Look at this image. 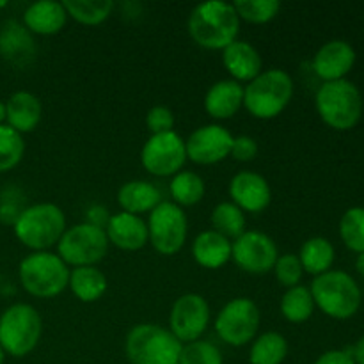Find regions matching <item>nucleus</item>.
Masks as SVG:
<instances>
[{
  "label": "nucleus",
  "mask_w": 364,
  "mask_h": 364,
  "mask_svg": "<svg viewBox=\"0 0 364 364\" xmlns=\"http://www.w3.org/2000/svg\"><path fill=\"white\" fill-rule=\"evenodd\" d=\"M240 18L233 4L208 0L198 4L188 16V34L206 50H224L238 39Z\"/></svg>",
  "instance_id": "f257e3e1"
},
{
  "label": "nucleus",
  "mask_w": 364,
  "mask_h": 364,
  "mask_svg": "<svg viewBox=\"0 0 364 364\" xmlns=\"http://www.w3.org/2000/svg\"><path fill=\"white\" fill-rule=\"evenodd\" d=\"M294 78L288 71L270 68L244 87V107L258 119H274L294 98Z\"/></svg>",
  "instance_id": "f03ea898"
},
{
  "label": "nucleus",
  "mask_w": 364,
  "mask_h": 364,
  "mask_svg": "<svg viewBox=\"0 0 364 364\" xmlns=\"http://www.w3.org/2000/svg\"><path fill=\"white\" fill-rule=\"evenodd\" d=\"M13 231L14 237L25 247L32 249V252L50 251L66 231V215L53 203H36L25 206L13 224Z\"/></svg>",
  "instance_id": "7ed1b4c3"
},
{
  "label": "nucleus",
  "mask_w": 364,
  "mask_h": 364,
  "mask_svg": "<svg viewBox=\"0 0 364 364\" xmlns=\"http://www.w3.org/2000/svg\"><path fill=\"white\" fill-rule=\"evenodd\" d=\"M70 270L57 252L38 251L21 259L18 277L28 295L38 299H53L68 288Z\"/></svg>",
  "instance_id": "20e7f679"
},
{
  "label": "nucleus",
  "mask_w": 364,
  "mask_h": 364,
  "mask_svg": "<svg viewBox=\"0 0 364 364\" xmlns=\"http://www.w3.org/2000/svg\"><path fill=\"white\" fill-rule=\"evenodd\" d=\"M183 343L159 323H139L128 333L124 352L130 364H178Z\"/></svg>",
  "instance_id": "39448f33"
},
{
  "label": "nucleus",
  "mask_w": 364,
  "mask_h": 364,
  "mask_svg": "<svg viewBox=\"0 0 364 364\" xmlns=\"http://www.w3.org/2000/svg\"><path fill=\"white\" fill-rule=\"evenodd\" d=\"M309 291L316 308L336 320H348L361 306V290L350 274L329 270L313 279Z\"/></svg>",
  "instance_id": "423d86ee"
},
{
  "label": "nucleus",
  "mask_w": 364,
  "mask_h": 364,
  "mask_svg": "<svg viewBox=\"0 0 364 364\" xmlns=\"http://www.w3.org/2000/svg\"><path fill=\"white\" fill-rule=\"evenodd\" d=\"M43 320L34 306L16 302L0 315V347L6 355L25 358L41 341Z\"/></svg>",
  "instance_id": "0eeeda50"
},
{
  "label": "nucleus",
  "mask_w": 364,
  "mask_h": 364,
  "mask_svg": "<svg viewBox=\"0 0 364 364\" xmlns=\"http://www.w3.org/2000/svg\"><path fill=\"white\" fill-rule=\"evenodd\" d=\"M316 110L326 124L334 130H350L363 116V98L350 80L323 82L316 91Z\"/></svg>",
  "instance_id": "6e6552de"
},
{
  "label": "nucleus",
  "mask_w": 364,
  "mask_h": 364,
  "mask_svg": "<svg viewBox=\"0 0 364 364\" xmlns=\"http://www.w3.org/2000/svg\"><path fill=\"white\" fill-rule=\"evenodd\" d=\"M109 238L103 228L89 223L66 228L57 244V255L71 269L77 267H96L109 251Z\"/></svg>",
  "instance_id": "1a4fd4ad"
},
{
  "label": "nucleus",
  "mask_w": 364,
  "mask_h": 364,
  "mask_svg": "<svg viewBox=\"0 0 364 364\" xmlns=\"http://www.w3.org/2000/svg\"><path fill=\"white\" fill-rule=\"evenodd\" d=\"M148 244L153 245L159 255L173 256L187 242L188 220L183 208L173 201H162L148 219Z\"/></svg>",
  "instance_id": "9d476101"
},
{
  "label": "nucleus",
  "mask_w": 364,
  "mask_h": 364,
  "mask_svg": "<svg viewBox=\"0 0 364 364\" xmlns=\"http://www.w3.org/2000/svg\"><path fill=\"white\" fill-rule=\"evenodd\" d=\"M262 315L256 302L249 297L231 299L215 318V331L220 340L231 347L251 343L259 329Z\"/></svg>",
  "instance_id": "9b49d317"
},
{
  "label": "nucleus",
  "mask_w": 364,
  "mask_h": 364,
  "mask_svg": "<svg viewBox=\"0 0 364 364\" xmlns=\"http://www.w3.org/2000/svg\"><path fill=\"white\" fill-rule=\"evenodd\" d=\"M187 162L185 141L176 132L149 135L141 149V164L153 176H174Z\"/></svg>",
  "instance_id": "f8f14e48"
},
{
  "label": "nucleus",
  "mask_w": 364,
  "mask_h": 364,
  "mask_svg": "<svg viewBox=\"0 0 364 364\" xmlns=\"http://www.w3.org/2000/svg\"><path fill=\"white\" fill-rule=\"evenodd\" d=\"M279 258V251L272 237L263 231H245L231 242V259L247 274L262 276L270 272Z\"/></svg>",
  "instance_id": "ddd939ff"
},
{
  "label": "nucleus",
  "mask_w": 364,
  "mask_h": 364,
  "mask_svg": "<svg viewBox=\"0 0 364 364\" xmlns=\"http://www.w3.org/2000/svg\"><path fill=\"white\" fill-rule=\"evenodd\" d=\"M210 304L203 295L185 294L174 301L169 315L171 333L180 343H192L205 334L210 323Z\"/></svg>",
  "instance_id": "4468645a"
},
{
  "label": "nucleus",
  "mask_w": 364,
  "mask_h": 364,
  "mask_svg": "<svg viewBox=\"0 0 364 364\" xmlns=\"http://www.w3.org/2000/svg\"><path fill=\"white\" fill-rule=\"evenodd\" d=\"M233 135L220 124H203L196 128L185 141L187 160L199 166H212L223 162L231 155Z\"/></svg>",
  "instance_id": "2eb2a0df"
},
{
  "label": "nucleus",
  "mask_w": 364,
  "mask_h": 364,
  "mask_svg": "<svg viewBox=\"0 0 364 364\" xmlns=\"http://www.w3.org/2000/svg\"><path fill=\"white\" fill-rule=\"evenodd\" d=\"M230 196L242 210L249 213H259L269 208L272 201V191L265 176L255 171H240L230 181Z\"/></svg>",
  "instance_id": "dca6fc26"
},
{
  "label": "nucleus",
  "mask_w": 364,
  "mask_h": 364,
  "mask_svg": "<svg viewBox=\"0 0 364 364\" xmlns=\"http://www.w3.org/2000/svg\"><path fill=\"white\" fill-rule=\"evenodd\" d=\"M355 64V50L343 39H333L318 48L313 57V71L323 82L343 80Z\"/></svg>",
  "instance_id": "f3484780"
},
{
  "label": "nucleus",
  "mask_w": 364,
  "mask_h": 364,
  "mask_svg": "<svg viewBox=\"0 0 364 364\" xmlns=\"http://www.w3.org/2000/svg\"><path fill=\"white\" fill-rule=\"evenodd\" d=\"M105 233L110 244L123 251H139L149 242L146 220L141 215L127 212H117L110 215Z\"/></svg>",
  "instance_id": "a211bd4d"
},
{
  "label": "nucleus",
  "mask_w": 364,
  "mask_h": 364,
  "mask_svg": "<svg viewBox=\"0 0 364 364\" xmlns=\"http://www.w3.org/2000/svg\"><path fill=\"white\" fill-rule=\"evenodd\" d=\"M244 107V85L233 78L217 80L205 95V110L213 119H231Z\"/></svg>",
  "instance_id": "6ab92c4d"
},
{
  "label": "nucleus",
  "mask_w": 364,
  "mask_h": 364,
  "mask_svg": "<svg viewBox=\"0 0 364 364\" xmlns=\"http://www.w3.org/2000/svg\"><path fill=\"white\" fill-rule=\"evenodd\" d=\"M43 117L41 100L31 91H16L6 102V124L18 134H31Z\"/></svg>",
  "instance_id": "aec40b11"
},
{
  "label": "nucleus",
  "mask_w": 364,
  "mask_h": 364,
  "mask_svg": "<svg viewBox=\"0 0 364 364\" xmlns=\"http://www.w3.org/2000/svg\"><path fill=\"white\" fill-rule=\"evenodd\" d=\"M223 64L233 80L247 84L263 71V59L259 52L251 43L242 39H237L223 50Z\"/></svg>",
  "instance_id": "412c9836"
},
{
  "label": "nucleus",
  "mask_w": 364,
  "mask_h": 364,
  "mask_svg": "<svg viewBox=\"0 0 364 364\" xmlns=\"http://www.w3.org/2000/svg\"><path fill=\"white\" fill-rule=\"evenodd\" d=\"M68 21L66 7L63 2L55 0H39L32 2L25 9L23 21L21 23L27 27L31 34L39 36H52L57 34L64 28Z\"/></svg>",
  "instance_id": "4be33fe9"
},
{
  "label": "nucleus",
  "mask_w": 364,
  "mask_h": 364,
  "mask_svg": "<svg viewBox=\"0 0 364 364\" xmlns=\"http://www.w3.org/2000/svg\"><path fill=\"white\" fill-rule=\"evenodd\" d=\"M117 203L121 212L141 215V213H151L162 203V194L151 181L130 180L121 185L117 191Z\"/></svg>",
  "instance_id": "5701e85b"
},
{
  "label": "nucleus",
  "mask_w": 364,
  "mask_h": 364,
  "mask_svg": "<svg viewBox=\"0 0 364 364\" xmlns=\"http://www.w3.org/2000/svg\"><path fill=\"white\" fill-rule=\"evenodd\" d=\"M34 38L23 23L7 20L0 28V55L13 64H25L34 57Z\"/></svg>",
  "instance_id": "b1692460"
},
{
  "label": "nucleus",
  "mask_w": 364,
  "mask_h": 364,
  "mask_svg": "<svg viewBox=\"0 0 364 364\" xmlns=\"http://www.w3.org/2000/svg\"><path fill=\"white\" fill-rule=\"evenodd\" d=\"M192 256L203 269H220L231 259V240L213 230L201 231L192 242Z\"/></svg>",
  "instance_id": "393cba45"
},
{
  "label": "nucleus",
  "mask_w": 364,
  "mask_h": 364,
  "mask_svg": "<svg viewBox=\"0 0 364 364\" xmlns=\"http://www.w3.org/2000/svg\"><path fill=\"white\" fill-rule=\"evenodd\" d=\"M68 288L82 302H96L109 288L107 276L98 267H77L70 270Z\"/></svg>",
  "instance_id": "a878e982"
},
{
  "label": "nucleus",
  "mask_w": 364,
  "mask_h": 364,
  "mask_svg": "<svg viewBox=\"0 0 364 364\" xmlns=\"http://www.w3.org/2000/svg\"><path fill=\"white\" fill-rule=\"evenodd\" d=\"M334 245L323 237H313L302 244L299 259H301L302 270L311 276H322L329 272L334 263Z\"/></svg>",
  "instance_id": "bb28decb"
},
{
  "label": "nucleus",
  "mask_w": 364,
  "mask_h": 364,
  "mask_svg": "<svg viewBox=\"0 0 364 364\" xmlns=\"http://www.w3.org/2000/svg\"><path fill=\"white\" fill-rule=\"evenodd\" d=\"M288 355L287 338L276 331L263 333L262 336L255 338L251 352H249V363L251 364H283Z\"/></svg>",
  "instance_id": "cd10ccee"
},
{
  "label": "nucleus",
  "mask_w": 364,
  "mask_h": 364,
  "mask_svg": "<svg viewBox=\"0 0 364 364\" xmlns=\"http://www.w3.org/2000/svg\"><path fill=\"white\" fill-rule=\"evenodd\" d=\"M169 192L173 203H176L178 206H194L205 198L206 185L205 180L199 176L198 173H192V171H180L178 174H174L173 180L169 183Z\"/></svg>",
  "instance_id": "c85d7f7f"
},
{
  "label": "nucleus",
  "mask_w": 364,
  "mask_h": 364,
  "mask_svg": "<svg viewBox=\"0 0 364 364\" xmlns=\"http://www.w3.org/2000/svg\"><path fill=\"white\" fill-rule=\"evenodd\" d=\"M281 315L291 323H302L311 318L315 311V301L308 287L297 284L294 288H288L279 302Z\"/></svg>",
  "instance_id": "c756f323"
},
{
  "label": "nucleus",
  "mask_w": 364,
  "mask_h": 364,
  "mask_svg": "<svg viewBox=\"0 0 364 364\" xmlns=\"http://www.w3.org/2000/svg\"><path fill=\"white\" fill-rule=\"evenodd\" d=\"M68 16L82 25H100L110 16L112 0H64Z\"/></svg>",
  "instance_id": "7c9ffc66"
},
{
  "label": "nucleus",
  "mask_w": 364,
  "mask_h": 364,
  "mask_svg": "<svg viewBox=\"0 0 364 364\" xmlns=\"http://www.w3.org/2000/svg\"><path fill=\"white\" fill-rule=\"evenodd\" d=\"M212 230L220 233L230 240H237L242 233H245V213L235 203L224 201L213 208L212 212Z\"/></svg>",
  "instance_id": "2f4dec72"
},
{
  "label": "nucleus",
  "mask_w": 364,
  "mask_h": 364,
  "mask_svg": "<svg viewBox=\"0 0 364 364\" xmlns=\"http://www.w3.org/2000/svg\"><path fill=\"white\" fill-rule=\"evenodd\" d=\"M25 155L23 135L7 124H0V174L14 169Z\"/></svg>",
  "instance_id": "473e14b6"
},
{
  "label": "nucleus",
  "mask_w": 364,
  "mask_h": 364,
  "mask_svg": "<svg viewBox=\"0 0 364 364\" xmlns=\"http://www.w3.org/2000/svg\"><path fill=\"white\" fill-rule=\"evenodd\" d=\"M340 237L348 249L358 255L364 252V208L354 206L343 213L340 220Z\"/></svg>",
  "instance_id": "72a5a7b5"
},
{
  "label": "nucleus",
  "mask_w": 364,
  "mask_h": 364,
  "mask_svg": "<svg viewBox=\"0 0 364 364\" xmlns=\"http://www.w3.org/2000/svg\"><path fill=\"white\" fill-rule=\"evenodd\" d=\"M233 6L238 18L249 23H267L274 20L281 9V4L277 0H237Z\"/></svg>",
  "instance_id": "f704fd0d"
},
{
  "label": "nucleus",
  "mask_w": 364,
  "mask_h": 364,
  "mask_svg": "<svg viewBox=\"0 0 364 364\" xmlns=\"http://www.w3.org/2000/svg\"><path fill=\"white\" fill-rule=\"evenodd\" d=\"M178 364H224V358L217 345L198 340L183 345Z\"/></svg>",
  "instance_id": "c9c22d12"
},
{
  "label": "nucleus",
  "mask_w": 364,
  "mask_h": 364,
  "mask_svg": "<svg viewBox=\"0 0 364 364\" xmlns=\"http://www.w3.org/2000/svg\"><path fill=\"white\" fill-rule=\"evenodd\" d=\"M272 272L276 276L277 283L288 290V288H294L301 283L304 270H302L299 256L294 255V252H287V255H279Z\"/></svg>",
  "instance_id": "e433bc0d"
},
{
  "label": "nucleus",
  "mask_w": 364,
  "mask_h": 364,
  "mask_svg": "<svg viewBox=\"0 0 364 364\" xmlns=\"http://www.w3.org/2000/svg\"><path fill=\"white\" fill-rule=\"evenodd\" d=\"M174 112L166 105H155L146 114V127L151 132V135L166 134V132L174 130Z\"/></svg>",
  "instance_id": "4c0bfd02"
},
{
  "label": "nucleus",
  "mask_w": 364,
  "mask_h": 364,
  "mask_svg": "<svg viewBox=\"0 0 364 364\" xmlns=\"http://www.w3.org/2000/svg\"><path fill=\"white\" fill-rule=\"evenodd\" d=\"M258 155V142L249 135H238L233 139L231 146V155L238 162H251Z\"/></svg>",
  "instance_id": "58836bf2"
},
{
  "label": "nucleus",
  "mask_w": 364,
  "mask_h": 364,
  "mask_svg": "<svg viewBox=\"0 0 364 364\" xmlns=\"http://www.w3.org/2000/svg\"><path fill=\"white\" fill-rule=\"evenodd\" d=\"M14 196L13 192H11L9 196V191L4 192L2 196H0V223L2 224H9V226H13L14 223H16V219L20 217V213L23 212V208L21 206H18V203L14 201Z\"/></svg>",
  "instance_id": "ea45409f"
},
{
  "label": "nucleus",
  "mask_w": 364,
  "mask_h": 364,
  "mask_svg": "<svg viewBox=\"0 0 364 364\" xmlns=\"http://www.w3.org/2000/svg\"><path fill=\"white\" fill-rule=\"evenodd\" d=\"M315 364H355V363L354 359H352L350 350L345 348V350L323 352V354L316 359Z\"/></svg>",
  "instance_id": "a19ab883"
},
{
  "label": "nucleus",
  "mask_w": 364,
  "mask_h": 364,
  "mask_svg": "<svg viewBox=\"0 0 364 364\" xmlns=\"http://www.w3.org/2000/svg\"><path fill=\"white\" fill-rule=\"evenodd\" d=\"M348 350H350V355L355 364H364V336L359 338L354 347H348Z\"/></svg>",
  "instance_id": "79ce46f5"
},
{
  "label": "nucleus",
  "mask_w": 364,
  "mask_h": 364,
  "mask_svg": "<svg viewBox=\"0 0 364 364\" xmlns=\"http://www.w3.org/2000/svg\"><path fill=\"white\" fill-rule=\"evenodd\" d=\"M355 269L359 270V274H361V276H364V252H361V255L358 256V262H355Z\"/></svg>",
  "instance_id": "37998d69"
},
{
  "label": "nucleus",
  "mask_w": 364,
  "mask_h": 364,
  "mask_svg": "<svg viewBox=\"0 0 364 364\" xmlns=\"http://www.w3.org/2000/svg\"><path fill=\"white\" fill-rule=\"evenodd\" d=\"M0 124H6V103L0 102Z\"/></svg>",
  "instance_id": "c03bdc74"
},
{
  "label": "nucleus",
  "mask_w": 364,
  "mask_h": 364,
  "mask_svg": "<svg viewBox=\"0 0 364 364\" xmlns=\"http://www.w3.org/2000/svg\"><path fill=\"white\" fill-rule=\"evenodd\" d=\"M4 361H6V352H4L2 347H0V364H4Z\"/></svg>",
  "instance_id": "a18cd8bd"
},
{
  "label": "nucleus",
  "mask_w": 364,
  "mask_h": 364,
  "mask_svg": "<svg viewBox=\"0 0 364 364\" xmlns=\"http://www.w3.org/2000/svg\"><path fill=\"white\" fill-rule=\"evenodd\" d=\"M6 6H7L6 0H0V9H4V7H6Z\"/></svg>",
  "instance_id": "49530a36"
}]
</instances>
